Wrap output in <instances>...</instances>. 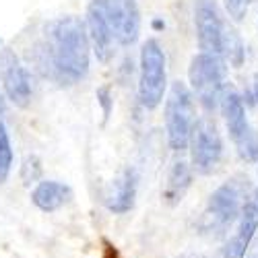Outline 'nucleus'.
I'll return each instance as SVG.
<instances>
[{
	"label": "nucleus",
	"instance_id": "3",
	"mask_svg": "<svg viewBox=\"0 0 258 258\" xmlns=\"http://www.w3.org/2000/svg\"><path fill=\"white\" fill-rule=\"evenodd\" d=\"M165 135L171 151H186L190 147L192 131L197 126V97L190 85L184 81H174L169 85L163 107Z\"/></svg>",
	"mask_w": 258,
	"mask_h": 258
},
{
	"label": "nucleus",
	"instance_id": "15",
	"mask_svg": "<svg viewBox=\"0 0 258 258\" xmlns=\"http://www.w3.org/2000/svg\"><path fill=\"white\" fill-rule=\"evenodd\" d=\"M221 56L233 69H240L244 64V60H246V48H244L242 35L238 33V29H235L229 21L225 23V31H223V52H221Z\"/></svg>",
	"mask_w": 258,
	"mask_h": 258
},
{
	"label": "nucleus",
	"instance_id": "9",
	"mask_svg": "<svg viewBox=\"0 0 258 258\" xmlns=\"http://www.w3.org/2000/svg\"><path fill=\"white\" fill-rule=\"evenodd\" d=\"M107 21L112 25L116 44L122 48L135 46L141 37V9L137 0H101Z\"/></svg>",
	"mask_w": 258,
	"mask_h": 258
},
{
	"label": "nucleus",
	"instance_id": "14",
	"mask_svg": "<svg viewBox=\"0 0 258 258\" xmlns=\"http://www.w3.org/2000/svg\"><path fill=\"white\" fill-rule=\"evenodd\" d=\"M192 174H195V169H192V165H188L186 161H176L171 165L165 188L161 192V199L167 207H176L184 201L186 192L192 186Z\"/></svg>",
	"mask_w": 258,
	"mask_h": 258
},
{
	"label": "nucleus",
	"instance_id": "1",
	"mask_svg": "<svg viewBox=\"0 0 258 258\" xmlns=\"http://www.w3.org/2000/svg\"><path fill=\"white\" fill-rule=\"evenodd\" d=\"M91 41L85 21L77 15L54 19L46 29V56L50 77L62 85L73 87L89 75Z\"/></svg>",
	"mask_w": 258,
	"mask_h": 258
},
{
	"label": "nucleus",
	"instance_id": "21",
	"mask_svg": "<svg viewBox=\"0 0 258 258\" xmlns=\"http://www.w3.org/2000/svg\"><path fill=\"white\" fill-rule=\"evenodd\" d=\"M5 116H7V95L5 91H0V122H5Z\"/></svg>",
	"mask_w": 258,
	"mask_h": 258
},
{
	"label": "nucleus",
	"instance_id": "17",
	"mask_svg": "<svg viewBox=\"0 0 258 258\" xmlns=\"http://www.w3.org/2000/svg\"><path fill=\"white\" fill-rule=\"evenodd\" d=\"M233 145H235V153L244 163H258V131L254 126H250V131Z\"/></svg>",
	"mask_w": 258,
	"mask_h": 258
},
{
	"label": "nucleus",
	"instance_id": "5",
	"mask_svg": "<svg viewBox=\"0 0 258 258\" xmlns=\"http://www.w3.org/2000/svg\"><path fill=\"white\" fill-rule=\"evenodd\" d=\"M167 60L159 41L149 37L139 52V83L137 95L145 110H157L167 95Z\"/></svg>",
	"mask_w": 258,
	"mask_h": 258
},
{
	"label": "nucleus",
	"instance_id": "24",
	"mask_svg": "<svg viewBox=\"0 0 258 258\" xmlns=\"http://www.w3.org/2000/svg\"><path fill=\"white\" fill-rule=\"evenodd\" d=\"M250 258H258V254H252V256H250Z\"/></svg>",
	"mask_w": 258,
	"mask_h": 258
},
{
	"label": "nucleus",
	"instance_id": "11",
	"mask_svg": "<svg viewBox=\"0 0 258 258\" xmlns=\"http://www.w3.org/2000/svg\"><path fill=\"white\" fill-rule=\"evenodd\" d=\"M137 188H139V176L133 167L122 169L118 178L107 186L103 195V205L114 215H124L135 209L137 203Z\"/></svg>",
	"mask_w": 258,
	"mask_h": 258
},
{
	"label": "nucleus",
	"instance_id": "6",
	"mask_svg": "<svg viewBox=\"0 0 258 258\" xmlns=\"http://www.w3.org/2000/svg\"><path fill=\"white\" fill-rule=\"evenodd\" d=\"M190 163L192 169L201 176H209L219 167L223 159V139L217 124L209 116L197 120L190 139Z\"/></svg>",
	"mask_w": 258,
	"mask_h": 258
},
{
	"label": "nucleus",
	"instance_id": "22",
	"mask_svg": "<svg viewBox=\"0 0 258 258\" xmlns=\"http://www.w3.org/2000/svg\"><path fill=\"white\" fill-rule=\"evenodd\" d=\"M252 95H254V101L258 103V73H254V79H252Z\"/></svg>",
	"mask_w": 258,
	"mask_h": 258
},
{
	"label": "nucleus",
	"instance_id": "19",
	"mask_svg": "<svg viewBox=\"0 0 258 258\" xmlns=\"http://www.w3.org/2000/svg\"><path fill=\"white\" fill-rule=\"evenodd\" d=\"M252 3L254 0H223L225 11L233 23H242L250 11V7H252Z\"/></svg>",
	"mask_w": 258,
	"mask_h": 258
},
{
	"label": "nucleus",
	"instance_id": "10",
	"mask_svg": "<svg viewBox=\"0 0 258 258\" xmlns=\"http://www.w3.org/2000/svg\"><path fill=\"white\" fill-rule=\"evenodd\" d=\"M85 25H87L93 56L97 58V62L107 64L114 56L116 37H114L110 21H107V15L103 11L101 0H89L87 11H85Z\"/></svg>",
	"mask_w": 258,
	"mask_h": 258
},
{
	"label": "nucleus",
	"instance_id": "12",
	"mask_svg": "<svg viewBox=\"0 0 258 258\" xmlns=\"http://www.w3.org/2000/svg\"><path fill=\"white\" fill-rule=\"evenodd\" d=\"M219 112L223 116L225 128L229 133V139L235 143L240 141L248 131H250V122L246 116V105H244V97L238 93V89L233 85H225V89L221 93L219 99Z\"/></svg>",
	"mask_w": 258,
	"mask_h": 258
},
{
	"label": "nucleus",
	"instance_id": "18",
	"mask_svg": "<svg viewBox=\"0 0 258 258\" xmlns=\"http://www.w3.org/2000/svg\"><path fill=\"white\" fill-rule=\"evenodd\" d=\"M41 174H44V169H41L39 157L27 155L23 165H21V180H23V184L25 186H33V184L41 182Z\"/></svg>",
	"mask_w": 258,
	"mask_h": 258
},
{
	"label": "nucleus",
	"instance_id": "4",
	"mask_svg": "<svg viewBox=\"0 0 258 258\" xmlns=\"http://www.w3.org/2000/svg\"><path fill=\"white\" fill-rule=\"evenodd\" d=\"M188 85L207 114L219 110V99L227 85V62L221 56L199 52L188 64Z\"/></svg>",
	"mask_w": 258,
	"mask_h": 258
},
{
	"label": "nucleus",
	"instance_id": "16",
	"mask_svg": "<svg viewBox=\"0 0 258 258\" xmlns=\"http://www.w3.org/2000/svg\"><path fill=\"white\" fill-rule=\"evenodd\" d=\"M13 169V143L5 122H0V184H5Z\"/></svg>",
	"mask_w": 258,
	"mask_h": 258
},
{
	"label": "nucleus",
	"instance_id": "2",
	"mask_svg": "<svg viewBox=\"0 0 258 258\" xmlns=\"http://www.w3.org/2000/svg\"><path fill=\"white\" fill-rule=\"evenodd\" d=\"M248 178H231L221 184L207 201L205 211L201 213L199 229L211 238L225 235L227 227L240 219L244 203L248 201Z\"/></svg>",
	"mask_w": 258,
	"mask_h": 258
},
{
	"label": "nucleus",
	"instance_id": "7",
	"mask_svg": "<svg viewBox=\"0 0 258 258\" xmlns=\"http://www.w3.org/2000/svg\"><path fill=\"white\" fill-rule=\"evenodd\" d=\"M225 23L217 0H195V29L201 52L221 56Z\"/></svg>",
	"mask_w": 258,
	"mask_h": 258
},
{
	"label": "nucleus",
	"instance_id": "13",
	"mask_svg": "<svg viewBox=\"0 0 258 258\" xmlns=\"http://www.w3.org/2000/svg\"><path fill=\"white\" fill-rule=\"evenodd\" d=\"M73 199V190L69 184L58 180H41L31 190V203L41 213H56Z\"/></svg>",
	"mask_w": 258,
	"mask_h": 258
},
{
	"label": "nucleus",
	"instance_id": "8",
	"mask_svg": "<svg viewBox=\"0 0 258 258\" xmlns=\"http://www.w3.org/2000/svg\"><path fill=\"white\" fill-rule=\"evenodd\" d=\"M0 83L7 99L17 107H27L33 97L29 71L21 64L17 54L9 48L0 50Z\"/></svg>",
	"mask_w": 258,
	"mask_h": 258
},
{
	"label": "nucleus",
	"instance_id": "23",
	"mask_svg": "<svg viewBox=\"0 0 258 258\" xmlns=\"http://www.w3.org/2000/svg\"><path fill=\"white\" fill-rule=\"evenodd\" d=\"M178 258H203L201 254H182V256H178Z\"/></svg>",
	"mask_w": 258,
	"mask_h": 258
},
{
	"label": "nucleus",
	"instance_id": "20",
	"mask_svg": "<svg viewBox=\"0 0 258 258\" xmlns=\"http://www.w3.org/2000/svg\"><path fill=\"white\" fill-rule=\"evenodd\" d=\"M95 97H97V103L101 105L103 122H107V118H110V114H112V107H114V99H112L110 85H101V87L95 91Z\"/></svg>",
	"mask_w": 258,
	"mask_h": 258
}]
</instances>
